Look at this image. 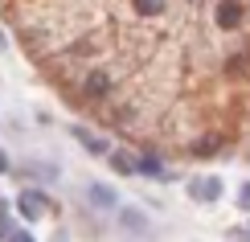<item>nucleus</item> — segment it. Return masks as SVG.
I'll list each match as a JSON object with an SVG mask.
<instances>
[{
    "instance_id": "2",
    "label": "nucleus",
    "mask_w": 250,
    "mask_h": 242,
    "mask_svg": "<svg viewBox=\"0 0 250 242\" xmlns=\"http://www.w3.org/2000/svg\"><path fill=\"white\" fill-rule=\"evenodd\" d=\"M189 197H193V201H201V205L222 201V181H217V176H197V181L189 185Z\"/></svg>"
},
{
    "instance_id": "6",
    "label": "nucleus",
    "mask_w": 250,
    "mask_h": 242,
    "mask_svg": "<svg viewBox=\"0 0 250 242\" xmlns=\"http://www.w3.org/2000/svg\"><path fill=\"white\" fill-rule=\"evenodd\" d=\"M107 164L115 168L119 176H131V173H135V160H131V152H123V148H107Z\"/></svg>"
},
{
    "instance_id": "15",
    "label": "nucleus",
    "mask_w": 250,
    "mask_h": 242,
    "mask_svg": "<svg viewBox=\"0 0 250 242\" xmlns=\"http://www.w3.org/2000/svg\"><path fill=\"white\" fill-rule=\"evenodd\" d=\"M8 168H13V164H8V156L0 152V173H8Z\"/></svg>"
},
{
    "instance_id": "9",
    "label": "nucleus",
    "mask_w": 250,
    "mask_h": 242,
    "mask_svg": "<svg viewBox=\"0 0 250 242\" xmlns=\"http://www.w3.org/2000/svg\"><path fill=\"white\" fill-rule=\"evenodd\" d=\"M17 173H21V176H37V181H54V176H58V164H21Z\"/></svg>"
},
{
    "instance_id": "12",
    "label": "nucleus",
    "mask_w": 250,
    "mask_h": 242,
    "mask_svg": "<svg viewBox=\"0 0 250 242\" xmlns=\"http://www.w3.org/2000/svg\"><path fill=\"white\" fill-rule=\"evenodd\" d=\"M164 8V0H135V13L140 17H152V13H160Z\"/></svg>"
},
{
    "instance_id": "5",
    "label": "nucleus",
    "mask_w": 250,
    "mask_h": 242,
    "mask_svg": "<svg viewBox=\"0 0 250 242\" xmlns=\"http://www.w3.org/2000/svg\"><path fill=\"white\" fill-rule=\"evenodd\" d=\"M86 197H90V205H99V209H119V197L115 193H111V189L107 185H86Z\"/></svg>"
},
{
    "instance_id": "8",
    "label": "nucleus",
    "mask_w": 250,
    "mask_h": 242,
    "mask_svg": "<svg viewBox=\"0 0 250 242\" xmlns=\"http://www.w3.org/2000/svg\"><path fill=\"white\" fill-rule=\"evenodd\" d=\"M119 222H123V230H131V234H144V226H148V218H144L140 209L123 205V209H119Z\"/></svg>"
},
{
    "instance_id": "4",
    "label": "nucleus",
    "mask_w": 250,
    "mask_h": 242,
    "mask_svg": "<svg viewBox=\"0 0 250 242\" xmlns=\"http://www.w3.org/2000/svg\"><path fill=\"white\" fill-rule=\"evenodd\" d=\"M217 25L222 29H238L242 25V4H238V0H217Z\"/></svg>"
},
{
    "instance_id": "11",
    "label": "nucleus",
    "mask_w": 250,
    "mask_h": 242,
    "mask_svg": "<svg viewBox=\"0 0 250 242\" xmlns=\"http://www.w3.org/2000/svg\"><path fill=\"white\" fill-rule=\"evenodd\" d=\"M135 173H144V176H164V164L156 160V156H140V160H135Z\"/></svg>"
},
{
    "instance_id": "7",
    "label": "nucleus",
    "mask_w": 250,
    "mask_h": 242,
    "mask_svg": "<svg viewBox=\"0 0 250 242\" xmlns=\"http://www.w3.org/2000/svg\"><path fill=\"white\" fill-rule=\"evenodd\" d=\"M74 140H78L86 152H95V156H107V148H111V144L103 140V135H90L86 128H74Z\"/></svg>"
},
{
    "instance_id": "14",
    "label": "nucleus",
    "mask_w": 250,
    "mask_h": 242,
    "mask_svg": "<svg viewBox=\"0 0 250 242\" xmlns=\"http://www.w3.org/2000/svg\"><path fill=\"white\" fill-rule=\"evenodd\" d=\"M238 205H242V209H250V185H242V193H238Z\"/></svg>"
},
{
    "instance_id": "1",
    "label": "nucleus",
    "mask_w": 250,
    "mask_h": 242,
    "mask_svg": "<svg viewBox=\"0 0 250 242\" xmlns=\"http://www.w3.org/2000/svg\"><path fill=\"white\" fill-rule=\"evenodd\" d=\"M17 209H21L25 222H37V218H45L49 209H54V201H49L41 189H21V193H17Z\"/></svg>"
},
{
    "instance_id": "3",
    "label": "nucleus",
    "mask_w": 250,
    "mask_h": 242,
    "mask_svg": "<svg viewBox=\"0 0 250 242\" xmlns=\"http://www.w3.org/2000/svg\"><path fill=\"white\" fill-rule=\"evenodd\" d=\"M82 90H86V99H107L111 94V74L107 70H90V74L82 78Z\"/></svg>"
},
{
    "instance_id": "13",
    "label": "nucleus",
    "mask_w": 250,
    "mask_h": 242,
    "mask_svg": "<svg viewBox=\"0 0 250 242\" xmlns=\"http://www.w3.org/2000/svg\"><path fill=\"white\" fill-rule=\"evenodd\" d=\"M4 242H37L33 234H29V230H8V238Z\"/></svg>"
},
{
    "instance_id": "10",
    "label": "nucleus",
    "mask_w": 250,
    "mask_h": 242,
    "mask_svg": "<svg viewBox=\"0 0 250 242\" xmlns=\"http://www.w3.org/2000/svg\"><path fill=\"white\" fill-rule=\"evenodd\" d=\"M217 148H222V140H217V135H201V140L193 144V156H197V160H205V156L217 152Z\"/></svg>"
}]
</instances>
